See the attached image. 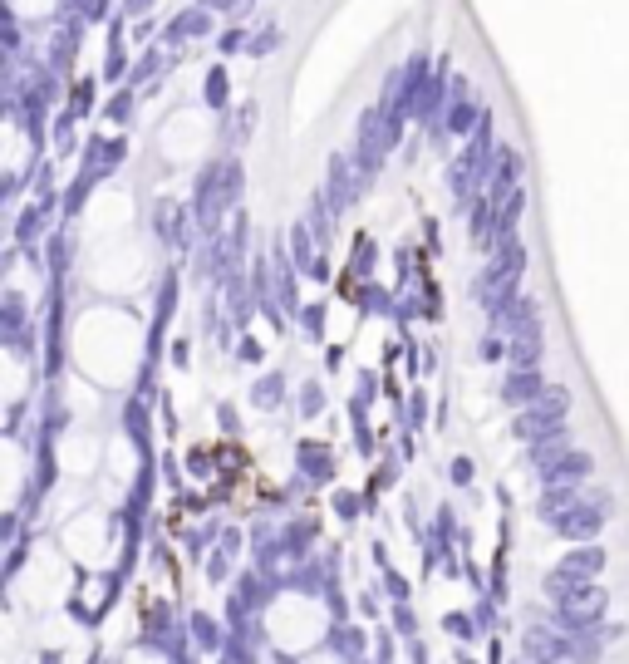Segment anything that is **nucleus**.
I'll list each match as a JSON object with an SVG mask.
<instances>
[{
    "instance_id": "1",
    "label": "nucleus",
    "mask_w": 629,
    "mask_h": 664,
    "mask_svg": "<svg viewBox=\"0 0 629 664\" xmlns=\"http://www.w3.org/2000/svg\"><path fill=\"white\" fill-rule=\"evenodd\" d=\"M403 143V123L389 119L379 104L369 109V114H359V133H354V168H359V178L364 187L379 178V168H384V158L394 153Z\"/></svg>"
},
{
    "instance_id": "2",
    "label": "nucleus",
    "mask_w": 629,
    "mask_h": 664,
    "mask_svg": "<svg viewBox=\"0 0 629 664\" xmlns=\"http://www.w3.org/2000/svg\"><path fill=\"white\" fill-rule=\"evenodd\" d=\"M428 74H433V55H428V50H413V55H408V60L399 64V69H389L379 109H384L389 119L408 123V119H413V109H418V94H423Z\"/></svg>"
},
{
    "instance_id": "3",
    "label": "nucleus",
    "mask_w": 629,
    "mask_h": 664,
    "mask_svg": "<svg viewBox=\"0 0 629 664\" xmlns=\"http://www.w3.org/2000/svg\"><path fill=\"white\" fill-rule=\"evenodd\" d=\"M610 512H615L610 492H605V487H585V497L575 502L571 512H561V517L551 522V532H556V537H566V542H575V546H590L600 532H605Z\"/></svg>"
},
{
    "instance_id": "4",
    "label": "nucleus",
    "mask_w": 629,
    "mask_h": 664,
    "mask_svg": "<svg viewBox=\"0 0 629 664\" xmlns=\"http://www.w3.org/2000/svg\"><path fill=\"white\" fill-rule=\"evenodd\" d=\"M521 650L531 664H575V635H566L561 625H531L521 635Z\"/></svg>"
},
{
    "instance_id": "5",
    "label": "nucleus",
    "mask_w": 629,
    "mask_h": 664,
    "mask_svg": "<svg viewBox=\"0 0 629 664\" xmlns=\"http://www.w3.org/2000/svg\"><path fill=\"white\" fill-rule=\"evenodd\" d=\"M325 202L335 207V217L349 212V202H359V192H364V178H359V168H354V158L349 153H330V178H325Z\"/></svg>"
},
{
    "instance_id": "6",
    "label": "nucleus",
    "mask_w": 629,
    "mask_h": 664,
    "mask_svg": "<svg viewBox=\"0 0 629 664\" xmlns=\"http://www.w3.org/2000/svg\"><path fill=\"white\" fill-rule=\"evenodd\" d=\"M153 232H158V242L177 246V251H187L192 246V232H197V217H192V207H182V202H158L153 207Z\"/></svg>"
},
{
    "instance_id": "7",
    "label": "nucleus",
    "mask_w": 629,
    "mask_h": 664,
    "mask_svg": "<svg viewBox=\"0 0 629 664\" xmlns=\"http://www.w3.org/2000/svg\"><path fill=\"white\" fill-rule=\"evenodd\" d=\"M448 94H453V69H433L428 84H423V94H418V109H413V119L423 123V133L448 119V104H453Z\"/></svg>"
},
{
    "instance_id": "8",
    "label": "nucleus",
    "mask_w": 629,
    "mask_h": 664,
    "mask_svg": "<svg viewBox=\"0 0 629 664\" xmlns=\"http://www.w3.org/2000/svg\"><path fill=\"white\" fill-rule=\"evenodd\" d=\"M271 276H276V305H281V315H300L305 305H300V286H295V261H290V246L286 242H276L271 246Z\"/></svg>"
},
{
    "instance_id": "9",
    "label": "nucleus",
    "mask_w": 629,
    "mask_h": 664,
    "mask_svg": "<svg viewBox=\"0 0 629 664\" xmlns=\"http://www.w3.org/2000/svg\"><path fill=\"white\" fill-rule=\"evenodd\" d=\"M207 35H217L207 5H187L163 25V45H192V40H207Z\"/></svg>"
},
{
    "instance_id": "10",
    "label": "nucleus",
    "mask_w": 629,
    "mask_h": 664,
    "mask_svg": "<svg viewBox=\"0 0 629 664\" xmlns=\"http://www.w3.org/2000/svg\"><path fill=\"white\" fill-rule=\"evenodd\" d=\"M123 153H128V143H123V138H104V133H94V138L84 143L79 163H84V173H94V178H109L118 163H123Z\"/></svg>"
},
{
    "instance_id": "11",
    "label": "nucleus",
    "mask_w": 629,
    "mask_h": 664,
    "mask_svg": "<svg viewBox=\"0 0 629 664\" xmlns=\"http://www.w3.org/2000/svg\"><path fill=\"white\" fill-rule=\"evenodd\" d=\"M541 394H546V379H541V369H512V374H507V384H502V404H507L512 414L531 409Z\"/></svg>"
},
{
    "instance_id": "12",
    "label": "nucleus",
    "mask_w": 629,
    "mask_h": 664,
    "mask_svg": "<svg viewBox=\"0 0 629 664\" xmlns=\"http://www.w3.org/2000/svg\"><path fill=\"white\" fill-rule=\"evenodd\" d=\"M84 45V20H74V15H64L55 30V40H50V69L59 74H69V64H74V50Z\"/></svg>"
},
{
    "instance_id": "13",
    "label": "nucleus",
    "mask_w": 629,
    "mask_h": 664,
    "mask_svg": "<svg viewBox=\"0 0 629 664\" xmlns=\"http://www.w3.org/2000/svg\"><path fill=\"white\" fill-rule=\"evenodd\" d=\"M222 291H227V320L236 330H246L251 310H261V305H256V291H251V271H236Z\"/></svg>"
},
{
    "instance_id": "14",
    "label": "nucleus",
    "mask_w": 629,
    "mask_h": 664,
    "mask_svg": "<svg viewBox=\"0 0 629 664\" xmlns=\"http://www.w3.org/2000/svg\"><path fill=\"white\" fill-rule=\"evenodd\" d=\"M566 453H575L571 448V428L561 423L556 433H546V438H536V443H526V463L541 473V468H551V463H561Z\"/></svg>"
},
{
    "instance_id": "15",
    "label": "nucleus",
    "mask_w": 629,
    "mask_h": 664,
    "mask_svg": "<svg viewBox=\"0 0 629 664\" xmlns=\"http://www.w3.org/2000/svg\"><path fill=\"white\" fill-rule=\"evenodd\" d=\"M590 468H595V458H590V453H566L561 463L541 468L536 478H541V487H566V483H585V478H590Z\"/></svg>"
},
{
    "instance_id": "16",
    "label": "nucleus",
    "mask_w": 629,
    "mask_h": 664,
    "mask_svg": "<svg viewBox=\"0 0 629 664\" xmlns=\"http://www.w3.org/2000/svg\"><path fill=\"white\" fill-rule=\"evenodd\" d=\"M172 305H177V271H163V291H158V315H153V335H148V360L163 355V330L172 320Z\"/></svg>"
},
{
    "instance_id": "17",
    "label": "nucleus",
    "mask_w": 629,
    "mask_h": 664,
    "mask_svg": "<svg viewBox=\"0 0 629 664\" xmlns=\"http://www.w3.org/2000/svg\"><path fill=\"white\" fill-rule=\"evenodd\" d=\"M482 104L472 99V94H453V104H448V119H443V128L453 133V138H472L477 133V123H482Z\"/></svg>"
},
{
    "instance_id": "18",
    "label": "nucleus",
    "mask_w": 629,
    "mask_h": 664,
    "mask_svg": "<svg viewBox=\"0 0 629 664\" xmlns=\"http://www.w3.org/2000/svg\"><path fill=\"white\" fill-rule=\"evenodd\" d=\"M0 330H5V345H20L30 335V301L20 291H5V310H0Z\"/></svg>"
},
{
    "instance_id": "19",
    "label": "nucleus",
    "mask_w": 629,
    "mask_h": 664,
    "mask_svg": "<svg viewBox=\"0 0 629 664\" xmlns=\"http://www.w3.org/2000/svg\"><path fill=\"white\" fill-rule=\"evenodd\" d=\"M45 227H50V212L35 202L30 212H20V222H15V251H30L35 261H40V251L35 242H45Z\"/></svg>"
},
{
    "instance_id": "20",
    "label": "nucleus",
    "mask_w": 629,
    "mask_h": 664,
    "mask_svg": "<svg viewBox=\"0 0 629 664\" xmlns=\"http://www.w3.org/2000/svg\"><path fill=\"white\" fill-rule=\"evenodd\" d=\"M585 497V483H566V487H541V502H536V512H541V522H556L561 512H571L575 502Z\"/></svg>"
},
{
    "instance_id": "21",
    "label": "nucleus",
    "mask_w": 629,
    "mask_h": 664,
    "mask_svg": "<svg viewBox=\"0 0 629 664\" xmlns=\"http://www.w3.org/2000/svg\"><path fill=\"white\" fill-rule=\"evenodd\" d=\"M502 335L516 340V335H541V301L536 296H521L512 305V315H507V325H502Z\"/></svg>"
},
{
    "instance_id": "22",
    "label": "nucleus",
    "mask_w": 629,
    "mask_h": 664,
    "mask_svg": "<svg viewBox=\"0 0 629 664\" xmlns=\"http://www.w3.org/2000/svg\"><path fill=\"white\" fill-rule=\"evenodd\" d=\"M168 64H172L168 50H143V55H138V64H133V74H128V89H143V84L153 89V84H163Z\"/></svg>"
},
{
    "instance_id": "23",
    "label": "nucleus",
    "mask_w": 629,
    "mask_h": 664,
    "mask_svg": "<svg viewBox=\"0 0 629 664\" xmlns=\"http://www.w3.org/2000/svg\"><path fill=\"white\" fill-rule=\"evenodd\" d=\"M556 428H561V423L551 419V414H546L541 404H531V409H521V414H516V419H512V433H516V438H521V443H536V438H546V433H556Z\"/></svg>"
},
{
    "instance_id": "24",
    "label": "nucleus",
    "mask_w": 629,
    "mask_h": 664,
    "mask_svg": "<svg viewBox=\"0 0 629 664\" xmlns=\"http://www.w3.org/2000/svg\"><path fill=\"white\" fill-rule=\"evenodd\" d=\"M300 473H305L310 483H330V478H335V458H330V448L300 443Z\"/></svg>"
},
{
    "instance_id": "25",
    "label": "nucleus",
    "mask_w": 629,
    "mask_h": 664,
    "mask_svg": "<svg viewBox=\"0 0 629 664\" xmlns=\"http://www.w3.org/2000/svg\"><path fill=\"white\" fill-rule=\"evenodd\" d=\"M507 345H512V350H507V364H512V369H541V355H546V340H541V335H516Z\"/></svg>"
},
{
    "instance_id": "26",
    "label": "nucleus",
    "mask_w": 629,
    "mask_h": 664,
    "mask_svg": "<svg viewBox=\"0 0 629 664\" xmlns=\"http://www.w3.org/2000/svg\"><path fill=\"white\" fill-rule=\"evenodd\" d=\"M251 404H256V409H281V404H286V379H281V374H261L256 389H251Z\"/></svg>"
},
{
    "instance_id": "27",
    "label": "nucleus",
    "mask_w": 629,
    "mask_h": 664,
    "mask_svg": "<svg viewBox=\"0 0 629 664\" xmlns=\"http://www.w3.org/2000/svg\"><path fill=\"white\" fill-rule=\"evenodd\" d=\"M123 428H128V438L148 453V404H143V399H128V404H123Z\"/></svg>"
},
{
    "instance_id": "28",
    "label": "nucleus",
    "mask_w": 629,
    "mask_h": 664,
    "mask_svg": "<svg viewBox=\"0 0 629 664\" xmlns=\"http://www.w3.org/2000/svg\"><path fill=\"white\" fill-rule=\"evenodd\" d=\"M315 537H320V527L300 517V522H290L286 532H281V551H286V556H305V546L315 542Z\"/></svg>"
},
{
    "instance_id": "29",
    "label": "nucleus",
    "mask_w": 629,
    "mask_h": 664,
    "mask_svg": "<svg viewBox=\"0 0 629 664\" xmlns=\"http://www.w3.org/2000/svg\"><path fill=\"white\" fill-rule=\"evenodd\" d=\"M536 404H541V409H546L556 423H566V419H571V404H575V399H571V389H566V384H546V394H541Z\"/></svg>"
},
{
    "instance_id": "30",
    "label": "nucleus",
    "mask_w": 629,
    "mask_h": 664,
    "mask_svg": "<svg viewBox=\"0 0 629 664\" xmlns=\"http://www.w3.org/2000/svg\"><path fill=\"white\" fill-rule=\"evenodd\" d=\"M202 99H207L212 109H227V99H231V79H227V69H222V64H217V69H207Z\"/></svg>"
},
{
    "instance_id": "31",
    "label": "nucleus",
    "mask_w": 629,
    "mask_h": 664,
    "mask_svg": "<svg viewBox=\"0 0 629 664\" xmlns=\"http://www.w3.org/2000/svg\"><path fill=\"white\" fill-rule=\"evenodd\" d=\"M281 40H286V30L271 20V25H261V30H256V40H251V50H246V55H251V60H266V55H276V50H281Z\"/></svg>"
},
{
    "instance_id": "32",
    "label": "nucleus",
    "mask_w": 629,
    "mask_h": 664,
    "mask_svg": "<svg viewBox=\"0 0 629 664\" xmlns=\"http://www.w3.org/2000/svg\"><path fill=\"white\" fill-rule=\"evenodd\" d=\"M94 182H99L94 173H79V178L64 187V202H59V207H64V217H79V207L89 202V187H94Z\"/></svg>"
},
{
    "instance_id": "33",
    "label": "nucleus",
    "mask_w": 629,
    "mask_h": 664,
    "mask_svg": "<svg viewBox=\"0 0 629 664\" xmlns=\"http://www.w3.org/2000/svg\"><path fill=\"white\" fill-rule=\"evenodd\" d=\"M99 114H104L109 123H118V128H123V123L133 119V89L123 84V89H118L114 99H104V109H99Z\"/></svg>"
},
{
    "instance_id": "34",
    "label": "nucleus",
    "mask_w": 629,
    "mask_h": 664,
    "mask_svg": "<svg viewBox=\"0 0 629 664\" xmlns=\"http://www.w3.org/2000/svg\"><path fill=\"white\" fill-rule=\"evenodd\" d=\"M192 635H197L202 650H222V630H217L212 615H192Z\"/></svg>"
},
{
    "instance_id": "35",
    "label": "nucleus",
    "mask_w": 629,
    "mask_h": 664,
    "mask_svg": "<svg viewBox=\"0 0 629 664\" xmlns=\"http://www.w3.org/2000/svg\"><path fill=\"white\" fill-rule=\"evenodd\" d=\"M217 50H222V55H246V50H251V30H241V25H227V30L217 35Z\"/></svg>"
},
{
    "instance_id": "36",
    "label": "nucleus",
    "mask_w": 629,
    "mask_h": 664,
    "mask_svg": "<svg viewBox=\"0 0 629 664\" xmlns=\"http://www.w3.org/2000/svg\"><path fill=\"white\" fill-rule=\"evenodd\" d=\"M0 40H5V60H20V50H25V30H20V20H15V15H5Z\"/></svg>"
},
{
    "instance_id": "37",
    "label": "nucleus",
    "mask_w": 629,
    "mask_h": 664,
    "mask_svg": "<svg viewBox=\"0 0 629 664\" xmlns=\"http://www.w3.org/2000/svg\"><path fill=\"white\" fill-rule=\"evenodd\" d=\"M69 109H74L79 119L94 109V79H79V84H69Z\"/></svg>"
},
{
    "instance_id": "38",
    "label": "nucleus",
    "mask_w": 629,
    "mask_h": 664,
    "mask_svg": "<svg viewBox=\"0 0 629 664\" xmlns=\"http://www.w3.org/2000/svg\"><path fill=\"white\" fill-rule=\"evenodd\" d=\"M320 409H325V389H320L315 379H310V384H300V414H305V419H315Z\"/></svg>"
},
{
    "instance_id": "39",
    "label": "nucleus",
    "mask_w": 629,
    "mask_h": 664,
    "mask_svg": "<svg viewBox=\"0 0 629 664\" xmlns=\"http://www.w3.org/2000/svg\"><path fill=\"white\" fill-rule=\"evenodd\" d=\"M477 350H482V360H487V364H497V360H507V350H512V345H507V335H492V330H487V340H482Z\"/></svg>"
},
{
    "instance_id": "40",
    "label": "nucleus",
    "mask_w": 629,
    "mask_h": 664,
    "mask_svg": "<svg viewBox=\"0 0 629 664\" xmlns=\"http://www.w3.org/2000/svg\"><path fill=\"white\" fill-rule=\"evenodd\" d=\"M74 119H79V114H74L69 104L59 109V119H55V138H59V148H64V153H69V143H74Z\"/></svg>"
},
{
    "instance_id": "41",
    "label": "nucleus",
    "mask_w": 629,
    "mask_h": 664,
    "mask_svg": "<svg viewBox=\"0 0 629 664\" xmlns=\"http://www.w3.org/2000/svg\"><path fill=\"white\" fill-rule=\"evenodd\" d=\"M295 320H300V330H305V335H320V330H325V305H305Z\"/></svg>"
},
{
    "instance_id": "42",
    "label": "nucleus",
    "mask_w": 629,
    "mask_h": 664,
    "mask_svg": "<svg viewBox=\"0 0 629 664\" xmlns=\"http://www.w3.org/2000/svg\"><path fill=\"white\" fill-rule=\"evenodd\" d=\"M374 261H379V246H374V242H359V256H354V271H359V276H369V271H374Z\"/></svg>"
},
{
    "instance_id": "43",
    "label": "nucleus",
    "mask_w": 629,
    "mask_h": 664,
    "mask_svg": "<svg viewBox=\"0 0 629 664\" xmlns=\"http://www.w3.org/2000/svg\"><path fill=\"white\" fill-rule=\"evenodd\" d=\"M153 5H158V0H123V15H128V20H148Z\"/></svg>"
},
{
    "instance_id": "44",
    "label": "nucleus",
    "mask_w": 629,
    "mask_h": 664,
    "mask_svg": "<svg viewBox=\"0 0 629 664\" xmlns=\"http://www.w3.org/2000/svg\"><path fill=\"white\" fill-rule=\"evenodd\" d=\"M197 5H207L212 15H222V10H227V15H236V10H241V5H251V0H197Z\"/></svg>"
},
{
    "instance_id": "45",
    "label": "nucleus",
    "mask_w": 629,
    "mask_h": 664,
    "mask_svg": "<svg viewBox=\"0 0 629 664\" xmlns=\"http://www.w3.org/2000/svg\"><path fill=\"white\" fill-rule=\"evenodd\" d=\"M394 625H399V635H413V630H418V625H413V610L403 601H399V610H394Z\"/></svg>"
},
{
    "instance_id": "46",
    "label": "nucleus",
    "mask_w": 629,
    "mask_h": 664,
    "mask_svg": "<svg viewBox=\"0 0 629 664\" xmlns=\"http://www.w3.org/2000/svg\"><path fill=\"white\" fill-rule=\"evenodd\" d=\"M335 507H340V517H359V497H354V492H340Z\"/></svg>"
},
{
    "instance_id": "47",
    "label": "nucleus",
    "mask_w": 629,
    "mask_h": 664,
    "mask_svg": "<svg viewBox=\"0 0 629 664\" xmlns=\"http://www.w3.org/2000/svg\"><path fill=\"white\" fill-rule=\"evenodd\" d=\"M472 473H477L472 458H458V463H453V483H472Z\"/></svg>"
},
{
    "instance_id": "48",
    "label": "nucleus",
    "mask_w": 629,
    "mask_h": 664,
    "mask_svg": "<svg viewBox=\"0 0 629 664\" xmlns=\"http://www.w3.org/2000/svg\"><path fill=\"white\" fill-rule=\"evenodd\" d=\"M261 355H266V350H261V345H256V340L246 335V340H241V360H246V364H256Z\"/></svg>"
},
{
    "instance_id": "49",
    "label": "nucleus",
    "mask_w": 629,
    "mask_h": 664,
    "mask_svg": "<svg viewBox=\"0 0 629 664\" xmlns=\"http://www.w3.org/2000/svg\"><path fill=\"white\" fill-rule=\"evenodd\" d=\"M187 350H192V345H187V340H177V345H172V364H182V369H187V364H192Z\"/></svg>"
},
{
    "instance_id": "50",
    "label": "nucleus",
    "mask_w": 629,
    "mask_h": 664,
    "mask_svg": "<svg viewBox=\"0 0 629 664\" xmlns=\"http://www.w3.org/2000/svg\"><path fill=\"white\" fill-rule=\"evenodd\" d=\"M384 586H389V596H394V601H408V586H403L399 576H389V581H384Z\"/></svg>"
},
{
    "instance_id": "51",
    "label": "nucleus",
    "mask_w": 629,
    "mask_h": 664,
    "mask_svg": "<svg viewBox=\"0 0 629 664\" xmlns=\"http://www.w3.org/2000/svg\"><path fill=\"white\" fill-rule=\"evenodd\" d=\"M15 192H20V178L10 173V178H5V192H0V197H5V202H15Z\"/></svg>"
},
{
    "instance_id": "52",
    "label": "nucleus",
    "mask_w": 629,
    "mask_h": 664,
    "mask_svg": "<svg viewBox=\"0 0 629 664\" xmlns=\"http://www.w3.org/2000/svg\"><path fill=\"white\" fill-rule=\"evenodd\" d=\"M526 664H531V660H526Z\"/></svg>"
}]
</instances>
